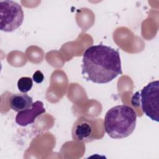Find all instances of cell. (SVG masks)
<instances>
[{"label": "cell", "instance_id": "1", "mask_svg": "<svg viewBox=\"0 0 159 159\" xmlns=\"http://www.w3.org/2000/svg\"><path fill=\"white\" fill-rule=\"evenodd\" d=\"M81 69L83 77L87 81L109 83L122 74L119 52L102 44L91 45L83 53Z\"/></svg>", "mask_w": 159, "mask_h": 159}, {"label": "cell", "instance_id": "2", "mask_svg": "<svg viewBox=\"0 0 159 159\" xmlns=\"http://www.w3.org/2000/svg\"><path fill=\"white\" fill-rule=\"evenodd\" d=\"M137 114L130 106L122 104L112 107L106 113L104 120L105 132L112 139H123L135 130Z\"/></svg>", "mask_w": 159, "mask_h": 159}, {"label": "cell", "instance_id": "3", "mask_svg": "<svg viewBox=\"0 0 159 159\" xmlns=\"http://www.w3.org/2000/svg\"><path fill=\"white\" fill-rule=\"evenodd\" d=\"M133 106H141L143 112L152 120L159 121V81L149 83L132 98Z\"/></svg>", "mask_w": 159, "mask_h": 159}, {"label": "cell", "instance_id": "4", "mask_svg": "<svg viewBox=\"0 0 159 159\" xmlns=\"http://www.w3.org/2000/svg\"><path fill=\"white\" fill-rule=\"evenodd\" d=\"M71 134L73 140L80 142H91L100 139L104 135L102 120L81 116L74 123Z\"/></svg>", "mask_w": 159, "mask_h": 159}, {"label": "cell", "instance_id": "5", "mask_svg": "<svg viewBox=\"0 0 159 159\" xmlns=\"http://www.w3.org/2000/svg\"><path fill=\"white\" fill-rule=\"evenodd\" d=\"M24 11L21 6L9 0L0 1V29L11 32L19 28L23 22Z\"/></svg>", "mask_w": 159, "mask_h": 159}, {"label": "cell", "instance_id": "6", "mask_svg": "<svg viewBox=\"0 0 159 159\" xmlns=\"http://www.w3.org/2000/svg\"><path fill=\"white\" fill-rule=\"evenodd\" d=\"M45 112L43 103L40 101L33 102L31 108L20 111L16 116V122L20 126L25 127L34 122L35 119Z\"/></svg>", "mask_w": 159, "mask_h": 159}, {"label": "cell", "instance_id": "7", "mask_svg": "<svg viewBox=\"0 0 159 159\" xmlns=\"http://www.w3.org/2000/svg\"><path fill=\"white\" fill-rule=\"evenodd\" d=\"M9 104L12 110L19 112L31 108L33 101L32 98L26 93H17L9 98Z\"/></svg>", "mask_w": 159, "mask_h": 159}, {"label": "cell", "instance_id": "8", "mask_svg": "<svg viewBox=\"0 0 159 159\" xmlns=\"http://www.w3.org/2000/svg\"><path fill=\"white\" fill-rule=\"evenodd\" d=\"M33 86V81L30 77H22L17 81V87L19 90L23 93H26L29 91Z\"/></svg>", "mask_w": 159, "mask_h": 159}, {"label": "cell", "instance_id": "9", "mask_svg": "<svg viewBox=\"0 0 159 159\" xmlns=\"http://www.w3.org/2000/svg\"><path fill=\"white\" fill-rule=\"evenodd\" d=\"M32 78L35 83H41L43 81L44 76L43 74L40 70H37L34 73Z\"/></svg>", "mask_w": 159, "mask_h": 159}]
</instances>
